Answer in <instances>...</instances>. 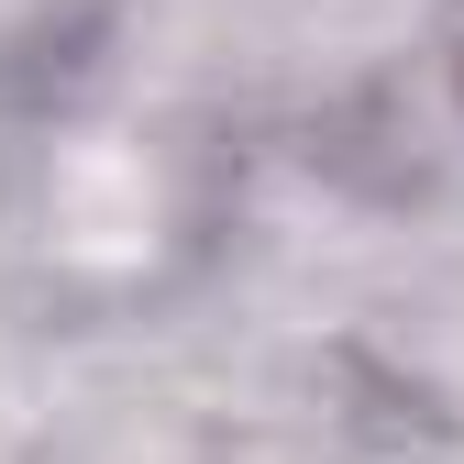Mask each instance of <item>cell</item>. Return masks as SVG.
<instances>
[{
	"mask_svg": "<svg viewBox=\"0 0 464 464\" xmlns=\"http://www.w3.org/2000/svg\"><path fill=\"white\" fill-rule=\"evenodd\" d=\"M453 89H464V55H453Z\"/></svg>",
	"mask_w": 464,
	"mask_h": 464,
	"instance_id": "6da1fadb",
	"label": "cell"
}]
</instances>
